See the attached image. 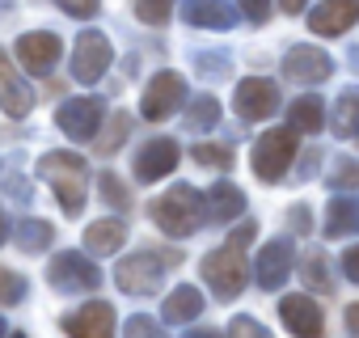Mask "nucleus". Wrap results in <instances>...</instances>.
Returning a JSON list of instances; mask_svg holds the SVG:
<instances>
[{
  "label": "nucleus",
  "instance_id": "1",
  "mask_svg": "<svg viewBox=\"0 0 359 338\" xmlns=\"http://www.w3.org/2000/svg\"><path fill=\"white\" fill-rule=\"evenodd\" d=\"M203 220H208V203H203V195H199L191 182L169 187V191L152 203V224H156L165 237H191Z\"/></svg>",
  "mask_w": 359,
  "mask_h": 338
},
{
  "label": "nucleus",
  "instance_id": "2",
  "mask_svg": "<svg viewBox=\"0 0 359 338\" xmlns=\"http://www.w3.org/2000/svg\"><path fill=\"white\" fill-rule=\"evenodd\" d=\"M39 174L51 182V191L60 195L64 216H81L85 212V195H89V165L76 152H47L39 161Z\"/></svg>",
  "mask_w": 359,
  "mask_h": 338
},
{
  "label": "nucleus",
  "instance_id": "3",
  "mask_svg": "<svg viewBox=\"0 0 359 338\" xmlns=\"http://www.w3.org/2000/svg\"><path fill=\"white\" fill-rule=\"evenodd\" d=\"M203 279H208V288L220 296V300H233L241 288H245V258H241V245L237 241H229V245H220V250H212L208 258H203Z\"/></svg>",
  "mask_w": 359,
  "mask_h": 338
},
{
  "label": "nucleus",
  "instance_id": "4",
  "mask_svg": "<svg viewBox=\"0 0 359 338\" xmlns=\"http://www.w3.org/2000/svg\"><path fill=\"white\" fill-rule=\"evenodd\" d=\"M177 254H131V258H123L118 262V271H114V283L127 292V296H152L161 283H165V266L173 262Z\"/></svg>",
  "mask_w": 359,
  "mask_h": 338
},
{
  "label": "nucleus",
  "instance_id": "5",
  "mask_svg": "<svg viewBox=\"0 0 359 338\" xmlns=\"http://www.w3.org/2000/svg\"><path fill=\"white\" fill-rule=\"evenodd\" d=\"M292 156H296V131L292 127L262 131L258 144H254V174L262 182H279L287 169H292Z\"/></svg>",
  "mask_w": 359,
  "mask_h": 338
},
{
  "label": "nucleus",
  "instance_id": "6",
  "mask_svg": "<svg viewBox=\"0 0 359 338\" xmlns=\"http://www.w3.org/2000/svg\"><path fill=\"white\" fill-rule=\"evenodd\" d=\"M47 279H51V288H55V292L81 296V292H93V288L102 283V271L89 262V254L68 250V254H55V262L47 266Z\"/></svg>",
  "mask_w": 359,
  "mask_h": 338
},
{
  "label": "nucleus",
  "instance_id": "7",
  "mask_svg": "<svg viewBox=\"0 0 359 338\" xmlns=\"http://www.w3.org/2000/svg\"><path fill=\"white\" fill-rule=\"evenodd\" d=\"M102 119H106V102H102V97H68V102L55 110L60 131H64L68 140H76V144H89V140L97 135Z\"/></svg>",
  "mask_w": 359,
  "mask_h": 338
},
{
  "label": "nucleus",
  "instance_id": "8",
  "mask_svg": "<svg viewBox=\"0 0 359 338\" xmlns=\"http://www.w3.org/2000/svg\"><path fill=\"white\" fill-rule=\"evenodd\" d=\"M182 102H187V81L177 76V72H156L148 81V89H144L140 114L152 119V123H161V119H169V114L182 110Z\"/></svg>",
  "mask_w": 359,
  "mask_h": 338
},
{
  "label": "nucleus",
  "instance_id": "9",
  "mask_svg": "<svg viewBox=\"0 0 359 338\" xmlns=\"http://www.w3.org/2000/svg\"><path fill=\"white\" fill-rule=\"evenodd\" d=\"M110 60H114L110 39H106L102 30H85V34L76 39V47H72V76H76L81 85H93V81L106 76Z\"/></svg>",
  "mask_w": 359,
  "mask_h": 338
},
{
  "label": "nucleus",
  "instance_id": "10",
  "mask_svg": "<svg viewBox=\"0 0 359 338\" xmlns=\"http://www.w3.org/2000/svg\"><path fill=\"white\" fill-rule=\"evenodd\" d=\"M292 258H296V250H292V237H275V241H266L262 250H258V258H254V279H258V288H266V292H279L283 283H287V275H292Z\"/></svg>",
  "mask_w": 359,
  "mask_h": 338
},
{
  "label": "nucleus",
  "instance_id": "11",
  "mask_svg": "<svg viewBox=\"0 0 359 338\" xmlns=\"http://www.w3.org/2000/svg\"><path fill=\"white\" fill-rule=\"evenodd\" d=\"M233 106H237V114H241L245 123L271 119V114L279 110V89H275V81H266V76H245V81L237 85V93H233Z\"/></svg>",
  "mask_w": 359,
  "mask_h": 338
},
{
  "label": "nucleus",
  "instance_id": "12",
  "mask_svg": "<svg viewBox=\"0 0 359 338\" xmlns=\"http://www.w3.org/2000/svg\"><path fill=\"white\" fill-rule=\"evenodd\" d=\"M283 76L296 81V85H321V81L334 76V60H330L321 47L300 43V47H292V51L283 55Z\"/></svg>",
  "mask_w": 359,
  "mask_h": 338
},
{
  "label": "nucleus",
  "instance_id": "13",
  "mask_svg": "<svg viewBox=\"0 0 359 338\" xmlns=\"http://www.w3.org/2000/svg\"><path fill=\"white\" fill-rule=\"evenodd\" d=\"M60 55H64V43H60V34H51V30H34V34H22V39H18V60H22V68H30L34 76H47V72L60 64Z\"/></svg>",
  "mask_w": 359,
  "mask_h": 338
},
{
  "label": "nucleus",
  "instance_id": "14",
  "mask_svg": "<svg viewBox=\"0 0 359 338\" xmlns=\"http://www.w3.org/2000/svg\"><path fill=\"white\" fill-rule=\"evenodd\" d=\"M177 156H182V148H177L169 135H161V140H148V144L135 152V178H140V182L169 178L173 169H177Z\"/></svg>",
  "mask_w": 359,
  "mask_h": 338
},
{
  "label": "nucleus",
  "instance_id": "15",
  "mask_svg": "<svg viewBox=\"0 0 359 338\" xmlns=\"http://www.w3.org/2000/svg\"><path fill=\"white\" fill-rule=\"evenodd\" d=\"M279 317L296 338H321V330H325V313H321V304L313 296H283Z\"/></svg>",
  "mask_w": 359,
  "mask_h": 338
},
{
  "label": "nucleus",
  "instance_id": "16",
  "mask_svg": "<svg viewBox=\"0 0 359 338\" xmlns=\"http://www.w3.org/2000/svg\"><path fill=\"white\" fill-rule=\"evenodd\" d=\"M64 334L68 338H114V309L106 300H93L64 317Z\"/></svg>",
  "mask_w": 359,
  "mask_h": 338
},
{
  "label": "nucleus",
  "instance_id": "17",
  "mask_svg": "<svg viewBox=\"0 0 359 338\" xmlns=\"http://www.w3.org/2000/svg\"><path fill=\"white\" fill-rule=\"evenodd\" d=\"M355 22H359V0H321V5L309 13V30L325 34V39L346 34Z\"/></svg>",
  "mask_w": 359,
  "mask_h": 338
},
{
  "label": "nucleus",
  "instance_id": "18",
  "mask_svg": "<svg viewBox=\"0 0 359 338\" xmlns=\"http://www.w3.org/2000/svg\"><path fill=\"white\" fill-rule=\"evenodd\" d=\"M0 106L9 119H26L34 110V89L22 81V72L13 68V60L0 51Z\"/></svg>",
  "mask_w": 359,
  "mask_h": 338
},
{
  "label": "nucleus",
  "instance_id": "19",
  "mask_svg": "<svg viewBox=\"0 0 359 338\" xmlns=\"http://www.w3.org/2000/svg\"><path fill=\"white\" fill-rule=\"evenodd\" d=\"M182 22L203 26V30H233L237 26V5L233 0H182Z\"/></svg>",
  "mask_w": 359,
  "mask_h": 338
},
{
  "label": "nucleus",
  "instance_id": "20",
  "mask_svg": "<svg viewBox=\"0 0 359 338\" xmlns=\"http://www.w3.org/2000/svg\"><path fill=\"white\" fill-rule=\"evenodd\" d=\"M203 203H208V220H220V224L245 216V195H241V187H233V182H216V187L203 195Z\"/></svg>",
  "mask_w": 359,
  "mask_h": 338
},
{
  "label": "nucleus",
  "instance_id": "21",
  "mask_svg": "<svg viewBox=\"0 0 359 338\" xmlns=\"http://www.w3.org/2000/svg\"><path fill=\"white\" fill-rule=\"evenodd\" d=\"M165 321L169 325H187V321H195L199 313H203V292L199 288H191V283H182V288H173L169 296H165Z\"/></svg>",
  "mask_w": 359,
  "mask_h": 338
},
{
  "label": "nucleus",
  "instance_id": "22",
  "mask_svg": "<svg viewBox=\"0 0 359 338\" xmlns=\"http://www.w3.org/2000/svg\"><path fill=\"white\" fill-rule=\"evenodd\" d=\"M127 241V224L123 220H93L85 229V250L89 254H118Z\"/></svg>",
  "mask_w": 359,
  "mask_h": 338
},
{
  "label": "nucleus",
  "instance_id": "23",
  "mask_svg": "<svg viewBox=\"0 0 359 338\" xmlns=\"http://www.w3.org/2000/svg\"><path fill=\"white\" fill-rule=\"evenodd\" d=\"M359 233V203L351 195H338L325 208V237H355Z\"/></svg>",
  "mask_w": 359,
  "mask_h": 338
},
{
  "label": "nucleus",
  "instance_id": "24",
  "mask_svg": "<svg viewBox=\"0 0 359 338\" xmlns=\"http://www.w3.org/2000/svg\"><path fill=\"white\" fill-rule=\"evenodd\" d=\"M287 127L292 131H304V135H317L321 127H325V102L321 97H296L292 102V110H287Z\"/></svg>",
  "mask_w": 359,
  "mask_h": 338
},
{
  "label": "nucleus",
  "instance_id": "25",
  "mask_svg": "<svg viewBox=\"0 0 359 338\" xmlns=\"http://www.w3.org/2000/svg\"><path fill=\"white\" fill-rule=\"evenodd\" d=\"M51 237H55V229H51L47 220H22L18 233H13L18 250H26V254H43V250L51 245Z\"/></svg>",
  "mask_w": 359,
  "mask_h": 338
},
{
  "label": "nucleus",
  "instance_id": "26",
  "mask_svg": "<svg viewBox=\"0 0 359 338\" xmlns=\"http://www.w3.org/2000/svg\"><path fill=\"white\" fill-rule=\"evenodd\" d=\"M220 123V102L212 93H199L191 97V110H187V131H212Z\"/></svg>",
  "mask_w": 359,
  "mask_h": 338
},
{
  "label": "nucleus",
  "instance_id": "27",
  "mask_svg": "<svg viewBox=\"0 0 359 338\" xmlns=\"http://www.w3.org/2000/svg\"><path fill=\"white\" fill-rule=\"evenodd\" d=\"M355 110H359V89H342V97H338V106H334V131H338V140H351L355 135Z\"/></svg>",
  "mask_w": 359,
  "mask_h": 338
},
{
  "label": "nucleus",
  "instance_id": "28",
  "mask_svg": "<svg viewBox=\"0 0 359 338\" xmlns=\"http://www.w3.org/2000/svg\"><path fill=\"white\" fill-rule=\"evenodd\" d=\"M195 72H199L203 81H220V76L233 72V60H229L224 51H199V55H195Z\"/></svg>",
  "mask_w": 359,
  "mask_h": 338
},
{
  "label": "nucleus",
  "instance_id": "29",
  "mask_svg": "<svg viewBox=\"0 0 359 338\" xmlns=\"http://www.w3.org/2000/svg\"><path fill=\"white\" fill-rule=\"evenodd\" d=\"M300 279H304L313 292H325V296H330V288H334V283H330V271H325V258H321L317 250L304 258V271H300Z\"/></svg>",
  "mask_w": 359,
  "mask_h": 338
},
{
  "label": "nucleus",
  "instance_id": "30",
  "mask_svg": "<svg viewBox=\"0 0 359 338\" xmlns=\"http://www.w3.org/2000/svg\"><path fill=\"white\" fill-rule=\"evenodd\" d=\"M173 13V0H135V18L144 26H165Z\"/></svg>",
  "mask_w": 359,
  "mask_h": 338
},
{
  "label": "nucleus",
  "instance_id": "31",
  "mask_svg": "<svg viewBox=\"0 0 359 338\" xmlns=\"http://www.w3.org/2000/svg\"><path fill=\"white\" fill-rule=\"evenodd\" d=\"M97 187H102L106 208H118V212H127V208H131V191H127L114 174H102V178H97Z\"/></svg>",
  "mask_w": 359,
  "mask_h": 338
},
{
  "label": "nucleus",
  "instance_id": "32",
  "mask_svg": "<svg viewBox=\"0 0 359 338\" xmlns=\"http://www.w3.org/2000/svg\"><path fill=\"white\" fill-rule=\"evenodd\" d=\"M191 156L199 165H216V169H229L233 165V148H224V144H195Z\"/></svg>",
  "mask_w": 359,
  "mask_h": 338
},
{
  "label": "nucleus",
  "instance_id": "33",
  "mask_svg": "<svg viewBox=\"0 0 359 338\" xmlns=\"http://www.w3.org/2000/svg\"><path fill=\"white\" fill-rule=\"evenodd\" d=\"M330 187H334V191H351V187H359V165H355L351 156H338V161H334Z\"/></svg>",
  "mask_w": 359,
  "mask_h": 338
},
{
  "label": "nucleus",
  "instance_id": "34",
  "mask_svg": "<svg viewBox=\"0 0 359 338\" xmlns=\"http://www.w3.org/2000/svg\"><path fill=\"white\" fill-rule=\"evenodd\" d=\"M127 131H131V119H127V114H114V119H110V131H106V135H102V140H97L93 148L110 156V152H114V148H118V144L127 140Z\"/></svg>",
  "mask_w": 359,
  "mask_h": 338
},
{
  "label": "nucleus",
  "instance_id": "35",
  "mask_svg": "<svg viewBox=\"0 0 359 338\" xmlns=\"http://www.w3.org/2000/svg\"><path fill=\"white\" fill-rule=\"evenodd\" d=\"M26 296V279L18 271H0V304H18Z\"/></svg>",
  "mask_w": 359,
  "mask_h": 338
},
{
  "label": "nucleus",
  "instance_id": "36",
  "mask_svg": "<svg viewBox=\"0 0 359 338\" xmlns=\"http://www.w3.org/2000/svg\"><path fill=\"white\" fill-rule=\"evenodd\" d=\"M271 9H275V0H237V18H245L254 26H262L271 18Z\"/></svg>",
  "mask_w": 359,
  "mask_h": 338
},
{
  "label": "nucleus",
  "instance_id": "37",
  "mask_svg": "<svg viewBox=\"0 0 359 338\" xmlns=\"http://www.w3.org/2000/svg\"><path fill=\"white\" fill-rule=\"evenodd\" d=\"M123 338H165V330L152 321V317H131L123 325Z\"/></svg>",
  "mask_w": 359,
  "mask_h": 338
},
{
  "label": "nucleus",
  "instance_id": "38",
  "mask_svg": "<svg viewBox=\"0 0 359 338\" xmlns=\"http://www.w3.org/2000/svg\"><path fill=\"white\" fill-rule=\"evenodd\" d=\"M229 338H271V330H266V325H258L254 317H233Z\"/></svg>",
  "mask_w": 359,
  "mask_h": 338
},
{
  "label": "nucleus",
  "instance_id": "39",
  "mask_svg": "<svg viewBox=\"0 0 359 338\" xmlns=\"http://www.w3.org/2000/svg\"><path fill=\"white\" fill-rule=\"evenodd\" d=\"M55 5L68 13V18H97V9H102V0H55Z\"/></svg>",
  "mask_w": 359,
  "mask_h": 338
},
{
  "label": "nucleus",
  "instance_id": "40",
  "mask_svg": "<svg viewBox=\"0 0 359 338\" xmlns=\"http://www.w3.org/2000/svg\"><path fill=\"white\" fill-rule=\"evenodd\" d=\"M342 275H346V279H359V250H355V245L342 254Z\"/></svg>",
  "mask_w": 359,
  "mask_h": 338
},
{
  "label": "nucleus",
  "instance_id": "41",
  "mask_svg": "<svg viewBox=\"0 0 359 338\" xmlns=\"http://www.w3.org/2000/svg\"><path fill=\"white\" fill-rule=\"evenodd\" d=\"M287 224H292V229H296V233L304 237V233H309V212H304V208H296V212L287 216Z\"/></svg>",
  "mask_w": 359,
  "mask_h": 338
},
{
  "label": "nucleus",
  "instance_id": "42",
  "mask_svg": "<svg viewBox=\"0 0 359 338\" xmlns=\"http://www.w3.org/2000/svg\"><path fill=\"white\" fill-rule=\"evenodd\" d=\"M254 233H258V229H254V224H241V229H237V233H233V241H237V245H241V250H245V245H250V241H254Z\"/></svg>",
  "mask_w": 359,
  "mask_h": 338
},
{
  "label": "nucleus",
  "instance_id": "43",
  "mask_svg": "<svg viewBox=\"0 0 359 338\" xmlns=\"http://www.w3.org/2000/svg\"><path fill=\"white\" fill-rule=\"evenodd\" d=\"M304 5H309V0H279L283 13H304Z\"/></svg>",
  "mask_w": 359,
  "mask_h": 338
},
{
  "label": "nucleus",
  "instance_id": "44",
  "mask_svg": "<svg viewBox=\"0 0 359 338\" xmlns=\"http://www.w3.org/2000/svg\"><path fill=\"white\" fill-rule=\"evenodd\" d=\"M346 325H351V334H355V330H359V309H355V304H351V309H346Z\"/></svg>",
  "mask_w": 359,
  "mask_h": 338
},
{
  "label": "nucleus",
  "instance_id": "45",
  "mask_svg": "<svg viewBox=\"0 0 359 338\" xmlns=\"http://www.w3.org/2000/svg\"><path fill=\"white\" fill-rule=\"evenodd\" d=\"M9 241V220H5V208H0V245Z\"/></svg>",
  "mask_w": 359,
  "mask_h": 338
},
{
  "label": "nucleus",
  "instance_id": "46",
  "mask_svg": "<svg viewBox=\"0 0 359 338\" xmlns=\"http://www.w3.org/2000/svg\"><path fill=\"white\" fill-rule=\"evenodd\" d=\"M187 338H224V334H216V330H191Z\"/></svg>",
  "mask_w": 359,
  "mask_h": 338
},
{
  "label": "nucleus",
  "instance_id": "47",
  "mask_svg": "<svg viewBox=\"0 0 359 338\" xmlns=\"http://www.w3.org/2000/svg\"><path fill=\"white\" fill-rule=\"evenodd\" d=\"M0 338H5V317H0Z\"/></svg>",
  "mask_w": 359,
  "mask_h": 338
},
{
  "label": "nucleus",
  "instance_id": "48",
  "mask_svg": "<svg viewBox=\"0 0 359 338\" xmlns=\"http://www.w3.org/2000/svg\"><path fill=\"white\" fill-rule=\"evenodd\" d=\"M13 338H26V334H13Z\"/></svg>",
  "mask_w": 359,
  "mask_h": 338
}]
</instances>
